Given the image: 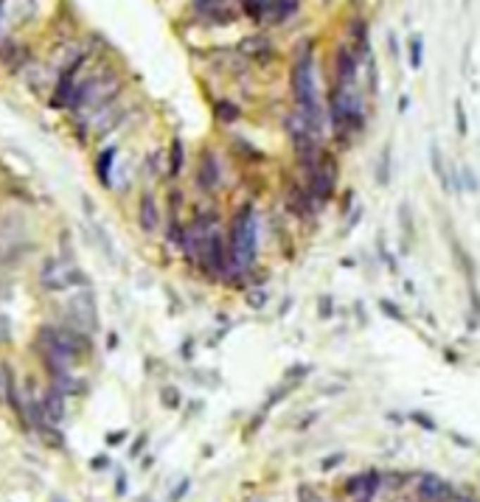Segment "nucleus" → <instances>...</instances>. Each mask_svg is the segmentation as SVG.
I'll return each instance as SVG.
<instances>
[{"mask_svg": "<svg viewBox=\"0 0 480 502\" xmlns=\"http://www.w3.org/2000/svg\"><path fill=\"white\" fill-rule=\"evenodd\" d=\"M292 96L298 104V115L309 127V132L320 141L323 135V104L317 93V79H315V42L303 39L295 48V62H292Z\"/></svg>", "mask_w": 480, "mask_h": 502, "instance_id": "f257e3e1", "label": "nucleus"}, {"mask_svg": "<svg viewBox=\"0 0 480 502\" xmlns=\"http://www.w3.org/2000/svg\"><path fill=\"white\" fill-rule=\"evenodd\" d=\"M228 250H231V264L239 269H253L258 261V211L255 202H241L231 217L228 225Z\"/></svg>", "mask_w": 480, "mask_h": 502, "instance_id": "f03ea898", "label": "nucleus"}, {"mask_svg": "<svg viewBox=\"0 0 480 502\" xmlns=\"http://www.w3.org/2000/svg\"><path fill=\"white\" fill-rule=\"evenodd\" d=\"M301 180L306 183V188L315 197V202L320 208H326L337 197V188H340V160H337V155L329 152V149H323L317 166L309 174H303Z\"/></svg>", "mask_w": 480, "mask_h": 502, "instance_id": "7ed1b4c3", "label": "nucleus"}, {"mask_svg": "<svg viewBox=\"0 0 480 502\" xmlns=\"http://www.w3.org/2000/svg\"><path fill=\"white\" fill-rule=\"evenodd\" d=\"M284 211H286L289 217H295L298 222H315L317 214L323 211V208L315 202V197L309 194V188H306V183L301 180V174L284 180Z\"/></svg>", "mask_w": 480, "mask_h": 502, "instance_id": "20e7f679", "label": "nucleus"}, {"mask_svg": "<svg viewBox=\"0 0 480 502\" xmlns=\"http://www.w3.org/2000/svg\"><path fill=\"white\" fill-rule=\"evenodd\" d=\"M458 500V486L444 480L436 472H419L413 483V502H455Z\"/></svg>", "mask_w": 480, "mask_h": 502, "instance_id": "39448f33", "label": "nucleus"}, {"mask_svg": "<svg viewBox=\"0 0 480 502\" xmlns=\"http://www.w3.org/2000/svg\"><path fill=\"white\" fill-rule=\"evenodd\" d=\"M382 494V469H362L357 475H348L340 483V497L348 500H360V497H379Z\"/></svg>", "mask_w": 480, "mask_h": 502, "instance_id": "423d86ee", "label": "nucleus"}, {"mask_svg": "<svg viewBox=\"0 0 480 502\" xmlns=\"http://www.w3.org/2000/svg\"><path fill=\"white\" fill-rule=\"evenodd\" d=\"M197 188L206 194V197H211V194H217L220 191V186H222V166H220V160H217V155L214 152H203V157H200V163H197Z\"/></svg>", "mask_w": 480, "mask_h": 502, "instance_id": "0eeeda50", "label": "nucleus"}, {"mask_svg": "<svg viewBox=\"0 0 480 502\" xmlns=\"http://www.w3.org/2000/svg\"><path fill=\"white\" fill-rule=\"evenodd\" d=\"M357 67H360V56L351 51V45H340L334 53V84L340 87H354L357 84Z\"/></svg>", "mask_w": 480, "mask_h": 502, "instance_id": "6e6552de", "label": "nucleus"}, {"mask_svg": "<svg viewBox=\"0 0 480 502\" xmlns=\"http://www.w3.org/2000/svg\"><path fill=\"white\" fill-rule=\"evenodd\" d=\"M419 472H410V469H388L382 472V491H391V494H402L408 489H413Z\"/></svg>", "mask_w": 480, "mask_h": 502, "instance_id": "1a4fd4ad", "label": "nucleus"}, {"mask_svg": "<svg viewBox=\"0 0 480 502\" xmlns=\"http://www.w3.org/2000/svg\"><path fill=\"white\" fill-rule=\"evenodd\" d=\"M138 222H141L144 233H155L160 228V208H158V202H155L152 194L141 197V202H138Z\"/></svg>", "mask_w": 480, "mask_h": 502, "instance_id": "9d476101", "label": "nucleus"}, {"mask_svg": "<svg viewBox=\"0 0 480 502\" xmlns=\"http://www.w3.org/2000/svg\"><path fill=\"white\" fill-rule=\"evenodd\" d=\"M348 39H351V51L357 56H371V39H368V20L354 17L348 22Z\"/></svg>", "mask_w": 480, "mask_h": 502, "instance_id": "9b49d317", "label": "nucleus"}, {"mask_svg": "<svg viewBox=\"0 0 480 502\" xmlns=\"http://www.w3.org/2000/svg\"><path fill=\"white\" fill-rule=\"evenodd\" d=\"M39 410H42V416H45V421H62V416H65V393H59V390H51L48 396H42L39 399Z\"/></svg>", "mask_w": 480, "mask_h": 502, "instance_id": "f8f14e48", "label": "nucleus"}, {"mask_svg": "<svg viewBox=\"0 0 480 502\" xmlns=\"http://www.w3.org/2000/svg\"><path fill=\"white\" fill-rule=\"evenodd\" d=\"M241 53L244 56H253V59H267L272 53V45L267 37H247L241 42Z\"/></svg>", "mask_w": 480, "mask_h": 502, "instance_id": "ddd939ff", "label": "nucleus"}, {"mask_svg": "<svg viewBox=\"0 0 480 502\" xmlns=\"http://www.w3.org/2000/svg\"><path fill=\"white\" fill-rule=\"evenodd\" d=\"M430 166H433L436 180L441 183V188H444V191H453V188H450V172H447L444 157H441V152H438V146H436V143L430 146Z\"/></svg>", "mask_w": 480, "mask_h": 502, "instance_id": "4468645a", "label": "nucleus"}, {"mask_svg": "<svg viewBox=\"0 0 480 502\" xmlns=\"http://www.w3.org/2000/svg\"><path fill=\"white\" fill-rule=\"evenodd\" d=\"M183 163H186V149H183V141L175 138L172 141V152H169V177H180Z\"/></svg>", "mask_w": 480, "mask_h": 502, "instance_id": "2eb2a0df", "label": "nucleus"}, {"mask_svg": "<svg viewBox=\"0 0 480 502\" xmlns=\"http://www.w3.org/2000/svg\"><path fill=\"white\" fill-rule=\"evenodd\" d=\"M295 502H329V500H326V494H323L317 486H312V483H298V486H295Z\"/></svg>", "mask_w": 480, "mask_h": 502, "instance_id": "dca6fc26", "label": "nucleus"}, {"mask_svg": "<svg viewBox=\"0 0 480 502\" xmlns=\"http://www.w3.org/2000/svg\"><path fill=\"white\" fill-rule=\"evenodd\" d=\"M408 62H410V67H413V70H419V67H422V62H424V42H422V37H419V34H413V37H410V42H408Z\"/></svg>", "mask_w": 480, "mask_h": 502, "instance_id": "f3484780", "label": "nucleus"}, {"mask_svg": "<svg viewBox=\"0 0 480 502\" xmlns=\"http://www.w3.org/2000/svg\"><path fill=\"white\" fill-rule=\"evenodd\" d=\"M298 6H301V0H272V17L278 22H284L298 11Z\"/></svg>", "mask_w": 480, "mask_h": 502, "instance_id": "a211bd4d", "label": "nucleus"}, {"mask_svg": "<svg viewBox=\"0 0 480 502\" xmlns=\"http://www.w3.org/2000/svg\"><path fill=\"white\" fill-rule=\"evenodd\" d=\"M244 300H247L250 309H264L267 300H270V292H267L264 286H250V289L244 292Z\"/></svg>", "mask_w": 480, "mask_h": 502, "instance_id": "6ab92c4d", "label": "nucleus"}, {"mask_svg": "<svg viewBox=\"0 0 480 502\" xmlns=\"http://www.w3.org/2000/svg\"><path fill=\"white\" fill-rule=\"evenodd\" d=\"M217 118L222 121V124H234V121H239V107L234 104V101H217Z\"/></svg>", "mask_w": 480, "mask_h": 502, "instance_id": "aec40b11", "label": "nucleus"}, {"mask_svg": "<svg viewBox=\"0 0 480 502\" xmlns=\"http://www.w3.org/2000/svg\"><path fill=\"white\" fill-rule=\"evenodd\" d=\"M377 183H379V186H388V183H391V146H385V149H382V155H379Z\"/></svg>", "mask_w": 480, "mask_h": 502, "instance_id": "412c9836", "label": "nucleus"}, {"mask_svg": "<svg viewBox=\"0 0 480 502\" xmlns=\"http://www.w3.org/2000/svg\"><path fill=\"white\" fill-rule=\"evenodd\" d=\"M408 418H410L416 427H422L424 432H438V421H436L433 416H427L424 410H413V413H408Z\"/></svg>", "mask_w": 480, "mask_h": 502, "instance_id": "4be33fe9", "label": "nucleus"}, {"mask_svg": "<svg viewBox=\"0 0 480 502\" xmlns=\"http://www.w3.org/2000/svg\"><path fill=\"white\" fill-rule=\"evenodd\" d=\"M379 311L388 317V320H396V323H408V314L393 303V300H388V297H379Z\"/></svg>", "mask_w": 480, "mask_h": 502, "instance_id": "5701e85b", "label": "nucleus"}, {"mask_svg": "<svg viewBox=\"0 0 480 502\" xmlns=\"http://www.w3.org/2000/svg\"><path fill=\"white\" fill-rule=\"evenodd\" d=\"M348 461V455L346 452H331V455H326V458H320V463H317V469L323 472V475H329V472H334V469H340L343 463Z\"/></svg>", "mask_w": 480, "mask_h": 502, "instance_id": "b1692460", "label": "nucleus"}, {"mask_svg": "<svg viewBox=\"0 0 480 502\" xmlns=\"http://www.w3.org/2000/svg\"><path fill=\"white\" fill-rule=\"evenodd\" d=\"M113 157H115V149H110V152H104V155H101V160H99V166H96V172H99V180H101L104 186H110V172H113Z\"/></svg>", "mask_w": 480, "mask_h": 502, "instance_id": "393cba45", "label": "nucleus"}, {"mask_svg": "<svg viewBox=\"0 0 480 502\" xmlns=\"http://www.w3.org/2000/svg\"><path fill=\"white\" fill-rule=\"evenodd\" d=\"M334 314H337L334 297H331V295H323V297H317V317H320V320H331Z\"/></svg>", "mask_w": 480, "mask_h": 502, "instance_id": "a878e982", "label": "nucleus"}, {"mask_svg": "<svg viewBox=\"0 0 480 502\" xmlns=\"http://www.w3.org/2000/svg\"><path fill=\"white\" fill-rule=\"evenodd\" d=\"M309 373H312V365H301V362H298V365H289V368H286L284 379H286V382H295V385H301V382H303Z\"/></svg>", "mask_w": 480, "mask_h": 502, "instance_id": "bb28decb", "label": "nucleus"}, {"mask_svg": "<svg viewBox=\"0 0 480 502\" xmlns=\"http://www.w3.org/2000/svg\"><path fill=\"white\" fill-rule=\"evenodd\" d=\"M160 401H163V407H169V410H177L180 404H183V396H180V390L177 387H163L160 390Z\"/></svg>", "mask_w": 480, "mask_h": 502, "instance_id": "cd10ccee", "label": "nucleus"}, {"mask_svg": "<svg viewBox=\"0 0 480 502\" xmlns=\"http://www.w3.org/2000/svg\"><path fill=\"white\" fill-rule=\"evenodd\" d=\"M455 129H458V138H467V135H469V121H467L464 101H455Z\"/></svg>", "mask_w": 480, "mask_h": 502, "instance_id": "c85d7f7f", "label": "nucleus"}, {"mask_svg": "<svg viewBox=\"0 0 480 502\" xmlns=\"http://www.w3.org/2000/svg\"><path fill=\"white\" fill-rule=\"evenodd\" d=\"M461 188H464V191H469V194H475V191L480 188L478 177H475V172H472L469 166H464V169H461Z\"/></svg>", "mask_w": 480, "mask_h": 502, "instance_id": "c756f323", "label": "nucleus"}, {"mask_svg": "<svg viewBox=\"0 0 480 502\" xmlns=\"http://www.w3.org/2000/svg\"><path fill=\"white\" fill-rule=\"evenodd\" d=\"M267 0H244V8H247V14L253 17V20H261L264 17V11H267Z\"/></svg>", "mask_w": 480, "mask_h": 502, "instance_id": "7c9ffc66", "label": "nucleus"}, {"mask_svg": "<svg viewBox=\"0 0 480 502\" xmlns=\"http://www.w3.org/2000/svg\"><path fill=\"white\" fill-rule=\"evenodd\" d=\"M399 219H402L405 239H410V233H413V222H410V208H408V202H402V205H399Z\"/></svg>", "mask_w": 480, "mask_h": 502, "instance_id": "2f4dec72", "label": "nucleus"}, {"mask_svg": "<svg viewBox=\"0 0 480 502\" xmlns=\"http://www.w3.org/2000/svg\"><path fill=\"white\" fill-rule=\"evenodd\" d=\"M354 188H348V191H343L340 194V214H351V208H354Z\"/></svg>", "mask_w": 480, "mask_h": 502, "instance_id": "473e14b6", "label": "nucleus"}, {"mask_svg": "<svg viewBox=\"0 0 480 502\" xmlns=\"http://www.w3.org/2000/svg\"><path fill=\"white\" fill-rule=\"evenodd\" d=\"M317 418H320V413H317V410H312V413H306V416L298 421V427H295V430H298V432H306V430H312V424H315Z\"/></svg>", "mask_w": 480, "mask_h": 502, "instance_id": "72a5a7b5", "label": "nucleus"}, {"mask_svg": "<svg viewBox=\"0 0 480 502\" xmlns=\"http://www.w3.org/2000/svg\"><path fill=\"white\" fill-rule=\"evenodd\" d=\"M189 489H191V480H189V477H186V480H180V486L172 491V500L169 502H180L186 494H189Z\"/></svg>", "mask_w": 480, "mask_h": 502, "instance_id": "f704fd0d", "label": "nucleus"}, {"mask_svg": "<svg viewBox=\"0 0 480 502\" xmlns=\"http://www.w3.org/2000/svg\"><path fill=\"white\" fill-rule=\"evenodd\" d=\"M450 438H453V444H458V446H464V449H475V441L467 438V435H461V432H450Z\"/></svg>", "mask_w": 480, "mask_h": 502, "instance_id": "c9c22d12", "label": "nucleus"}, {"mask_svg": "<svg viewBox=\"0 0 480 502\" xmlns=\"http://www.w3.org/2000/svg\"><path fill=\"white\" fill-rule=\"evenodd\" d=\"M146 441H149V438H146V435H141V438L135 441V446L130 449V458H138V455L144 452V446H146Z\"/></svg>", "mask_w": 480, "mask_h": 502, "instance_id": "e433bc0d", "label": "nucleus"}, {"mask_svg": "<svg viewBox=\"0 0 480 502\" xmlns=\"http://www.w3.org/2000/svg\"><path fill=\"white\" fill-rule=\"evenodd\" d=\"M360 219H362V208H357V211H351V217H348V231H354Z\"/></svg>", "mask_w": 480, "mask_h": 502, "instance_id": "4c0bfd02", "label": "nucleus"}, {"mask_svg": "<svg viewBox=\"0 0 480 502\" xmlns=\"http://www.w3.org/2000/svg\"><path fill=\"white\" fill-rule=\"evenodd\" d=\"M444 359H447L450 365H458V362H461V354H455L453 348H444Z\"/></svg>", "mask_w": 480, "mask_h": 502, "instance_id": "58836bf2", "label": "nucleus"}, {"mask_svg": "<svg viewBox=\"0 0 480 502\" xmlns=\"http://www.w3.org/2000/svg\"><path fill=\"white\" fill-rule=\"evenodd\" d=\"M107 466H110V458H104V455L93 461V469H107Z\"/></svg>", "mask_w": 480, "mask_h": 502, "instance_id": "ea45409f", "label": "nucleus"}, {"mask_svg": "<svg viewBox=\"0 0 480 502\" xmlns=\"http://www.w3.org/2000/svg\"><path fill=\"white\" fill-rule=\"evenodd\" d=\"M388 51H391V53H399V45H396V37H393V34H388Z\"/></svg>", "mask_w": 480, "mask_h": 502, "instance_id": "a19ab883", "label": "nucleus"}, {"mask_svg": "<svg viewBox=\"0 0 480 502\" xmlns=\"http://www.w3.org/2000/svg\"><path fill=\"white\" fill-rule=\"evenodd\" d=\"M124 441V432H115V435H107V444L110 446H115V444H121Z\"/></svg>", "mask_w": 480, "mask_h": 502, "instance_id": "79ce46f5", "label": "nucleus"}, {"mask_svg": "<svg viewBox=\"0 0 480 502\" xmlns=\"http://www.w3.org/2000/svg\"><path fill=\"white\" fill-rule=\"evenodd\" d=\"M115 491H118V497H124V491H127V477H124V475L118 477V489H115Z\"/></svg>", "mask_w": 480, "mask_h": 502, "instance_id": "37998d69", "label": "nucleus"}, {"mask_svg": "<svg viewBox=\"0 0 480 502\" xmlns=\"http://www.w3.org/2000/svg\"><path fill=\"white\" fill-rule=\"evenodd\" d=\"M289 309H292V297H286V300H284V306H281V317H284Z\"/></svg>", "mask_w": 480, "mask_h": 502, "instance_id": "c03bdc74", "label": "nucleus"}, {"mask_svg": "<svg viewBox=\"0 0 480 502\" xmlns=\"http://www.w3.org/2000/svg\"><path fill=\"white\" fill-rule=\"evenodd\" d=\"M385 418H388V421H393V424H402V416H399V413H388Z\"/></svg>", "mask_w": 480, "mask_h": 502, "instance_id": "a18cd8bd", "label": "nucleus"}, {"mask_svg": "<svg viewBox=\"0 0 480 502\" xmlns=\"http://www.w3.org/2000/svg\"><path fill=\"white\" fill-rule=\"evenodd\" d=\"M354 264H357L354 258H343V261H340V266H354Z\"/></svg>", "mask_w": 480, "mask_h": 502, "instance_id": "49530a36", "label": "nucleus"}, {"mask_svg": "<svg viewBox=\"0 0 480 502\" xmlns=\"http://www.w3.org/2000/svg\"><path fill=\"white\" fill-rule=\"evenodd\" d=\"M348 502H377V497H360V500H348Z\"/></svg>", "mask_w": 480, "mask_h": 502, "instance_id": "de8ad7c7", "label": "nucleus"}, {"mask_svg": "<svg viewBox=\"0 0 480 502\" xmlns=\"http://www.w3.org/2000/svg\"><path fill=\"white\" fill-rule=\"evenodd\" d=\"M0 6H3V0H0Z\"/></svg>", "mask_w": 480, "mask_h": 502, "instance_id": "09e8293b", "label": "nucleus"}]
</instances>
